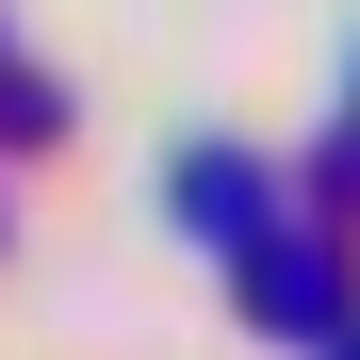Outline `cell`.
Here are the masks:
<instances>
[{
	"label": "cell",
	"mask_w": 360,
	"mask_h": 360,
	"mask_svg": "<svg viewBox=\"0 0 360 360\" xmlns=\"http://www.w3.org/2000/svg\"><path fill=\"white\" fill-rule=\"evenodd\" d=\"M246 311H262L278 344H344V262H328V246H262V229H246Z\"/></svg>",
	"instance_id": "cell-1"
},
{
	"label": "cell",
	"mask_w": 360,
	"mask_h": 360,
	"mask_svg": "<svg viewBox=\"0 0 360 360\" xmlns=\"http://www.w3.org/2000/svg\"><path fill=\"white\" fill-rule=\"evenodd\" d=\"M164 213L197 229V246H246V229H262V164L246 148H180V197Z\"/></svg>",
	"instance_id": "cell-2"
},
{
	"label": "cell",
	"mask_w": 360,
	"mask_h": 360,
	"mask_svg": "<svg viewBox=\"0 0 360 360\" xmlns=\"http://www.w3.org/2000/svg\"><path fill=\"white\" fill-rule=\"evenodd\" d=\"M344 360H360V344H344Z\"/></svg>",
	"instance_id": "cell-3"
}]
</instances>
